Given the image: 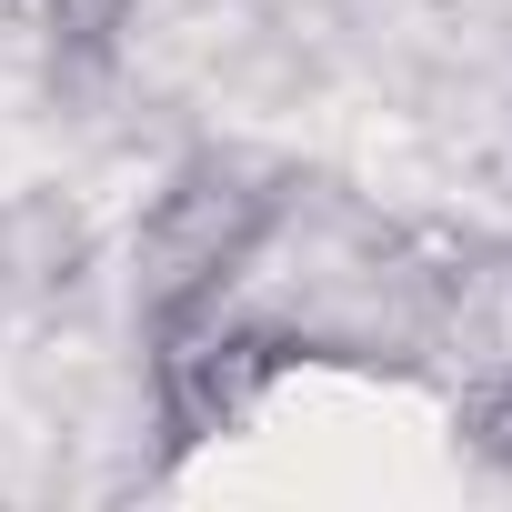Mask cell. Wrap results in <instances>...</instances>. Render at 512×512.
<instances>
[{
  "label": "cell",
  "instance_id": "1",
  "mask_svg": "<svg viewBox=\"0 0 512 512\" xmlns=\"http://www.w3.org/2000/svg\"><path fill=\"white\" fill-rule=\"evenodd\" d=\"M272 241V191L241 181L231 161H191L151 221H141V302H151V332H181L201 312H221V292L241 282V262Z\"/></svg>",
  "mask_w": 512,
  "mask_h": 512
},
{
  "label": "cell",
  "instance_id": "2",
  "mask_svg": "<svg viewBox=\"0 0 512 512\" xmlns=\"http://www.w3.org/2000/svg\"><path fill=\"white\" fill-rule=\"evenodd\" d=\"M282 362H292V342H282L272 322H221V312H201V322L161 332V422H171V442L231 432L251 402L282 382Z\"/></svg>",
  "mask_w": 512,
  "mask_h": 512
},
{
  "label": "cell",
  "instance_id": "3",
  "mask_svg": "<svg viewBox=\"0 0 512 512\" xmlns=\"http://www.w3.org/2000/svg\"><path fill=\"white\" fill-rule=\"evenodd\" d=\"M0 272H21V282H71L81 272V211L71 201H11V221H0Z\"/></svg>",
  "mask_w": 512,
  "mask_h": 512
},
{
  "label": "cell",
  "instance_id": "4",
  "mask_svg": "<svg viewBox=\"0 0 512 512\" xmlns=\"http://www.w3.org/2000/svg\"><path fill=\"white\" fill-rule=\"evenodd\" d=\"M131 11H141V0H41V21H51V51H61V61H81V71H101V61L121 51Z\"/></svg>",
  "mask_w": 512,
  "mask_h": 512
},
{
  "label": "cell",
  "instance_id": "5",
  "mask_svg": "<svg viewBox=\"0 0 512 512\" xmlns=\"http://www.w3.org/2000/svg\"><path fill=\"white\" fill-rule=\"evenodd\" d=\"M462 442H472V462H492V472L512 482V382H482V392L462 402Z\"/></svg>",
  "mask_w": 512,
  "mask_h": 512
}]
</instances>
